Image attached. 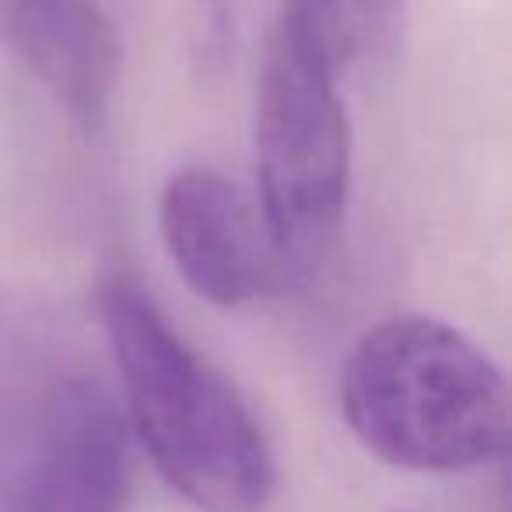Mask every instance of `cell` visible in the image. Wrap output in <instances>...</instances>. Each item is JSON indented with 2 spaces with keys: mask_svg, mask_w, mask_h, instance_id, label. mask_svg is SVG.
Returning <instances> with one entry per match:
<instances>
[{
  "mask_svg": "<svg viewBox=\"0 0 512 512\" xmlns=\"http://www.w3.org/2000/svg\"><path fill=\"white\" fill-rule=\"evenodd\" d=\"M99 316L151 463L197 512H264L274 456L242 393L179 337L151 292L113 274Z\"/></svg>",
  "mask_w": 512,
  "mask_h": 512,
  "instance_id": "6da1fadb",
  "label": "cell"
},
{
  "mask_svg": "<svg viewBox=\"0 0 512 512\" xmlns=\"http://www.w3.org/2000/svg\"><path fill=\"white\" fill-rule=\"evenodd\" d=\"M341 414L372 456L428 474L498 460L509 439L498 365L432 316H393L365 330L341 372Z\"/></svg>",
  "mask_w": 512,
  "mask_h": 512,
  "instance_id": "7a4b0ae2",
  "label": "cell"
},
{
  "mask_svg": "<svg viewBox=\"0 0 512 512\" xmlns=\"http://www.w3.org/2000/svg\"><path fill=\"white\" fill-rule=\"evenodd\" d=\"M256 183L285 274L320 267L348 207L351 123L337 81L281 32L256 88Z\"/></svg>",
  "mask_w": 512,
  "mask_h": 512,
  "instance_id": "3957f363",
  "label": "cell"
},
{
  "mask_svg": "<svg viewBox=\"0 0 512 512\" xmlns=\"http://www.w3.org/2000/svg\"><path fill=\"white\" fill-rule=\"evenodd\" d=\"M127 421L99 383L67 376L43 397L15 477V512H127Z\"/></svg>",
  "mask_w": 512,
  "mask_h": 512,
  "instance_id": "277c9868",
  "label": "cell"
},
{
  "mask_svg": "<svg viewBox=\"0 0 512 512\" xmlns=\"http://www.w3.org/2000/svg\"><path fill=\"white\" fill-rule=\"evenodd\" d=\"M158 221L176 271L214 306H246L288 278L260 204L207 165L172 172Z\"/></svg>",
  "mask_w": 512,
  "mask_h": 512,
  "instance_id": "5b68a950",
  "label": "cell"
},
{
  "mask_svg": "<svg viewBox=\"0 0 512 512\" xmlns=\"http://www.w3.org/2000/svg\"><path fill=\"white\" fill-rule=\"evenodd\" d=\"M0 39L78 127H102L120 39L99 0H0Z\"/></svg>",
  "mask_w": 512,
  "mask_h": 512,
  "instance_id": "8992f818",
  "label": "cell"
},
{
  "mask_svg": "<svg viewBox=\"0 0 512 512\" xmlns=\"http://www.w3.org/2000/svg\"><path fill=\"white\" fill-rule=\"evenodd\" d=\"M404 18L407 0H285L278 32L337 81L390 50Z\"/></svg>",
  "mask_w": 512,
  "mask_h": 512,
  "instance_id": "52a82bcc",
  "label": "cell"
},
{
  "mask_svg": "<svg viewBox=\"0 0 512 512\" xmlns=\"http://www.w3.org/2000/svg\"><path fill=\"white\" fill-rule=\"evenodd\" d=\"M193 57L204 67H218L232 43V0H190Z\"/></svg>",
  "mask_w": 512,
  "mask_h": 512,
  "instance_id": "ba28073f",
  "label": "cell"
}]
</instances>
